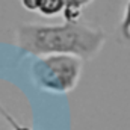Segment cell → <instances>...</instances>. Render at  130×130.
<instances>
[{
    "label": "cell",
    "mask_w": 130,
    "mask_h": 130,
    "mask_svg": "<svg viewBox=\"0 0 130 130\" xmlns=\"http://www.w3.org/2000/svg\"><path fill=\"white\" fill-rule=\"evenodd\" d=\"M106 42V33L88 23H65L56 26L27 24L18 30V44L33 55H68L80 61L95 58Z\"/></svg>",
    "instance_id": "obj_1"
},
{
    "label": "cell",
    "mask_w": 130,
    "mask_h": 130,
    "mask_svg": "<svg viewBox=\"0 0 130 130\" xmlns=\"http://www.w3.org/2000/svg\"><path fill=\"white\" fill-rule=\"evenodd\" d=\"M83 64L79 58L68 55H48L33 65V77L44 91L67 94L76 89Z\"/></svg>",
    "instance_id": "obj_2"
},
{
    "label": "cell",
    "mask_w": 130,
    "mask_h": 130,
    "mask_svg": "<svg viewBox=\"0 0 130 130\" xmlns=\"http://www.w3.org/2000/svg\"><path fill=\"white\" fill-rule=\"evenodd\" d=\"M94 0H62L64 9L62 17L65 23H77L82 18V12L85 8H88Z\"/></svg>",
    "instance_id": "obj_3"
},
{
    "label": "cell",
    "mask_w": 130,
    "mask_h": 130,
    "mask_svg": "<svg viewBox=\"0 0 130 130\" xmlns=\"http://www.w3.org/2000/svg\"><path fill=\"white\" fill-rule=\"evenodd\" d=\"M64 3L62 0H39L38 12L44 17H55L62 14Z\"/></svg>",
    "instance_id": "obj_4"
},
{
    "label": "cell",
    "mask_w": 130,
    "mask_h": 130,
    "mask_svg": "<svg viewBox=\"0 0 130 130\" xmlns=\"http://www.w3.org/2000/svg\"><path fill=\"white\" fill-rule=\"evenodd\" d=\"M120 33L124 41H130V0H127L126 8H124L123 20L120 23Z\"/></svg>",
    "instance_id": "obj_5"
},
{
    "label": "cell",
    "mask_w": 130,
    "mask_h": 130,
    "mask_svg": "<svg viewBox=\"0 0 130 130\" xmlns=\"http://www.w3.org/2000/svg\"><path fill=\"white\" fill-rule=\"evenodd\" d=\"M21 5L27 11H38L39 8V0H21Z\"/></svg>",
    "instance_id": "obj_6"
}]
</instances>
